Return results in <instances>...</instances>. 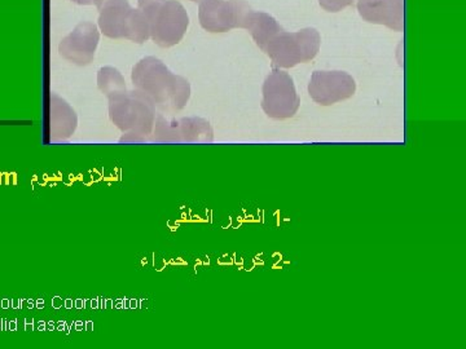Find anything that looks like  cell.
Returning <instances> with one entry per match:
<instances>
[{
    "mask_svg": "<svg viewBox=\"0 0 466 349\" xmlns=\"http://www.w3.org/2000/svg\"><path fill=\"white\" fill-rule=\"evenodd\" d=\"M251 11L247 0H201L198 21L202 29L208 33H227L244 29Z\"/></svg>",
    "mask_w": 466,
    "mask_h": 349,
    "instance_id": "52a82bcc",
    "label": "cell"
},
{
    "mask_svg": "<svg viewBox=\"0 0 466 349\" xmlns=\"http://www.w3.org/2000/svg\"><path fill=\"white\" fill-rule=\"evenodd\" d=\"M76 127L75 110L70 108L66 101L55 96L52 101V131L60 137L70 136Z\"/></svg>",
    "mask_w": 466,
    "mask_h": 349,
    "instance_id": "4fadbf2b",
    "label": "cell"
},
{
    "mask_svg": "<svg viewBox=\"0 0 466 349\" xmlns=\"http://www.w3.org/2000/svg\"><path fill=\"white\" fill-rule=\"evenodd\" d=\"M191 2H193V3H200L201 0H191Z\"/></svg>",
    "mask_w": 466,
    "mask_h": 349,
    "instance_id": "e0dca14e",
    "label": "cell"
},
{
    "mask_svg": "<svg viewBox=\"0 0 466 349\" xmlns=\"http://www.w3.org/2000/svg\"><path fill=\"white\" fill-rule=\"evenodd\" d=\"M137 8L146 15L150 39L159 47L179 45L188 32V12L179 0H137Z\"/></svg>",
    "mask_w": 466,
    "mask_h": 349,
    "instance_id": "3957f363",
    "label": "cell"
},
{
    "mask_svg": "<svg viewBox=\"0 0 466 349\" xmlns=\"http://www.w3.org/2000/svg\"><path fill=\"white\" fill-rule=\"evenodd\" d=\"M110 119L130 135H149L156 122V106L140 91H122L109 97Z\"/></svg>",
    "mask_w": 466,
    "mask_h": 349,
    "instance_id": "5b68a950",
    "label": "cell"
},
{
    "mask_svg": "<svg viewBox=\"0 0 466 349\" xmlns=\"http://www.w3.org/2000/svg\"><path fill=\"white\" fill-rule=\"evenodd\" d=\"M321 36L314 27H305L299 32H281L267 45L265 54L275 66L290 69L299 64L309 63L318 56Z\"/></svg>",
    "mask_w": 466,
    "mask_h": 349,
    "instance_id": "277c9868",
    "label": "cell"
},
{
    "mask_svg": "<svg viewBox=\"0 0 466 349\" xmlns=\"http://www.w3.org/2000/svg\"><path fill=\"white\" fill-rule=\"evenodd\" d=\"M244 29L250 33L251 38L262 51H265L267 45L278 34L283 32V27L279 25L278 21L271 15L256 11H251L249 16L247 17Z\"/></svg>",
    "mask_w": 466,
    "mask_h": 349,
    "instance_id": "7c38bea8",
    "label": "cell"
},
{
    "mask_svg": "<svg viewBox=\"0 0 466 349\" xmlns=\"http://www.w3.org/2000/svg\"><path fill=\"white\" fill-rule=\"evenodd\" d=\"M358 12L368 24L404 32L406 0H358Z\"/></svg>",
    "mask_w": 466,
    "mask_h": 349,
    "instance_id": "8fae6325",
    "label": "cell"
},
{
    "mask_svg": "<svg viewBox=\"0 0 466 349\" xmlns=\"http://www.w3.org/2000/svg\"><path fill=\"white\" fill-rule=\"evenodd\" d=\"M100 30L92 21H82L58 45L61 56L76 65L92 63L100 42Z\"/></svg>",
    "mask_w": 466,
    "mask_h": 349,
    "instance_id": "9c48e42d",
    "label": "cell"
},
{
    "mask_svg": "<svg viewBox=\"0 0 466 349\" xmlns=\"http://www.w3.org/2000/svg\"><path fill=\"white\" fill-rule=\"evenodd\" d=\"M156 125V135L159 142L167 143H211L213 130L208 121L201 118H184L168 122L159 116Z\"/></svg>",
    "mask_w": 466,
    "mask_h": 349,
    "instance_id": "30bf717a",
    "label": "cell"
},
{
    "mask_svg": "<svg viewBox=\"0 0 466 349\" xmlns=\"http://www.w3.org/2000/svg\"><path fill=\"white\" fill-rule=\"evenodd\" d=\"M99 11L97 27L110 39H127L143 45L150 39L149 24L139 8L131 7L128 0H94Z\"/></svg>",
    "mask_w": 466,
    "mask_h": 349,
    "instance_id": "7a4b0ae2",
    "label": "cell"
},
{
    "mask_svg": "<svg viewBox=\"0 0 466 349\" xmlns=\"http://www.w3.org/2000/svg\"><path fill=\"white\" fill-rule=\"evenodd\" d=\"M97 85L108 99L119 92L126 91L124 76L115 67L106 66L100 69Z\"/></svg>",
    "mask_w": 466,
    "mask_h": 349,
    "instance_id": "5bb4252c",
    "label": "cell"
},
{
    "mask_svg": "<svg viewBox=\"0 0 466 349\" xmlns=\"http://www.w3.org/2000/svg\"><path fill=\"white\" fill-rule=\"evenodd\" d=\"M262 109L276 121L293 118L299 113L300 100L293 78L283 70H274L262 88Z\"/></svg>",
    "mask_w": 466,
    "mask_h": 349,
    "instance_id": "8992f818",
    "label": "cell"
},
{
    "mask_svg": "<svg viewBox=\"0 0 466 349\" xmlns=\"http://www.w3.org/2000/svg\"><path fill=\"white\" fill-rule=\"evenodd\" d=\"M354 0H319V5L329 14H337L352 5Z\"/></svg>",
    "mask_w": 466,
    "mask_h": 349,
    "instance_id": "9a60e30c",
    "label": "cell"
},
{
    "mask_svg": "<svg viewBox=\"0 0 466 349\" xmlns=\"http://www.w3.org/2000/svg\"><path fill=\"white\" fill-rule=\"evenodd\" d=\"M355 92V79L345 72H314L309 79V95L318 105H334L351 99Z\"/></svg>",
    "mask_w": 466,
    "mask_h": 349,
    "instance_id": "ba28073f",
    "label": "cell"
},
{
    "mask_svg": "<svg viewBox=\"0 0 466 349\" xmlns=\"http://www.w3.org/2000/svg\"><path fill=\"white\" fill-rule=\"evenodd\" d=\"M72 2L79 5H94V0H72Z\"/></svg>",
    "mask_w": 466,
    "mask_h": 349,
    "instance_id": "2e32d148",
    "label": "cell"
},
{
    "mask_svg": "<svg viewBox=\"0 0 466 349\" xmlns=\"http://www.w3.org/2000/svg\"><path fill=\"white\" fill-rule=\"evenodd\" d=\"M133 84L155 106L167 112L183 109L191 97L189 82L183 76L173 75L156 57L143 58L134 66Z\"/></svg>",
    "mask_w": 466,
    "mask_h": 349,
    "instance_id": "6da1fadb",
    "label": "cell"
}]
</instances>
